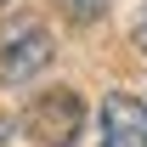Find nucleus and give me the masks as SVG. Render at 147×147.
I'll list each match as a JSON object with an SVG mask.
<instances>
[{"label": "nucleus", "mask_w": 147, "mask_h": 147, "mask_svg": "<svg viewBox=\"0 0 147 147\" xmlns=\"http://www.w3.org/2000/svg\"><path fill=\"white\" fill-rule=\"evenodd\" d=\"M79 125H85V102L74 91H45L28 108V136L40 147H74L79 142Z\"/></svg>", "instance_id": "nucleus-1"}, {"label": "nucleus", "mask_w": 147, "mask_h": 147, "mask_svg": "<svg viewBox=\"0 0 147 147\" xmlns=\"http://www.w3.org/2000/svg\"><path fill=\"white\" fill-rule=\"evenodd\" d=\"M51 28L40 23H23V28H6L0 40V85H28L45 62H51Z\"/></svg>", "instance_id": "nucleus-2"}, {"label": "nucleus", "mask_w": 147, "mask_h": 147, "mask_svg": "<svg viewBox=\"0 0 147 147\" xmlns=\"http://www.w3.org/2000/svg\"><path fill=\"white\" fill-rule=\"evenodd\" d=\"M102 147H147V102L113 91L102 102Z\"/></svg>", "instance_id": "nucleus-3"}, {"label": "nucleus", "mask_w": 147, "mask_h": 147, "mask_svg": "<svg viewBox=\"0 0 147 147\" xmlns=\"http://www.w3.org/2000/svg\"><path fill=\"white\" fill-rule=\"evenodd\" d=\"M62 11H68L74 23H96L102 11H108V0H62Z\"/></svg>", "instance_id": "nucleus-4"}, {"label": "nucleus", "mask_w": 147, "mask_h": 147, "mask_svg": "<svg viewBox=\"0 0 147 147\" xmlns=\"http://www.w3.org/2000/svg\"><path fill=\"white\" fill-rule=\"evenodd\" d=\"M136 45L147 51V6H142V17H136Z\"/></svg>", "instance_id": "nucleus-5"}, {"label": "nucleus", "mask_w": 147, "mask_h": 147, "mask_svg": "<svg viewBox=\"0 0 147 147\" xmlns=\"http://www.w3.org/2000/svg\"><path fill=\"white\" fill-rule=\"evenodd\" d=\"M0 6H6V0H0Z\"/></svg>", "instance_id": "nucleus-6"}]
</instances>
